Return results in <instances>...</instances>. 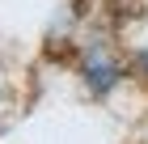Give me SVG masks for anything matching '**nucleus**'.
I'll list each match as a JSON object with an SVG mask.
<instances>
[{
  "instance_id": "obj_1",
  "label": "nucleus",
  "mask_w": 148,
  "mask_h": 144,
  "mask_svg": "<svg viewBox=\"0 0 148 144\" xmlns=\"http://www.w3.org/2000/svg\"><path fill=\"white\" fill-rule=\"evenodd\" d=\"M119 76H123V68L93 43L89 51H85V85H89L93 93H110V89L119 85Z\"/></svg>"
},
{
  "instance_id": "obj_2",
  "label": "nucleus",
  "mask_w": 148,
  "mask_h": 144,
  "mask_svg": "<svg viewBox=\"0 0 148 144\" xmlns=\"http://www.w3.org/2000/svg\"><path fill=\"white\" fill-rule=\"evenodd\" d=\"M136 64H140V68L148 72V51H140V55H136Z\"/></svg>"
}]
</instances>
